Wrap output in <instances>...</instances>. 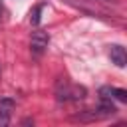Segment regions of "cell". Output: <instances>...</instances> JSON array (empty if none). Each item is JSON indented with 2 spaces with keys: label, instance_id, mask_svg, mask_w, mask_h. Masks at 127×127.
Returning a JSON list of instances; mask_svg holds the SVG:
<instances>
[{
  "label": "cell",
  "instance_id": "1",
  "mask_svg": "<svg viewBox=\"0 0 127 127\" xmlns=\"http://www.w3.org/2000/svg\"><path fill=\"white\" fill-rule=\"evenodd\" d=\"M56 97L60 101H77L85 97V87L73 85L67 79H58L56 83Z\"/></svg>",
  "mask_w": 127,
  "mask_h": 127
},
{
  "label": "cell",
  "instance_id": "2",
  "mask_svg": "<svg viewBox=\"0 0 127 127\" xmlns=\"http://www.w3.org/2000/svg\"><path fill=\"white\" fill-rule=\"evenodd\" d=\"M48 44H50V36H48L44 30H36V32H32V38H30V50H32L34 56H42V54L46 52Z\"/></svg>",
  "mask_w": 127,
  "mask_h": 127
},
{
  "label": "cell",
  "instance_id": "3",
  "mask_svg": "<svg viewBox=\"0 0 127 127\" xmlns=\"http://www.w3.org/2000/svg\"><path fill=\"white\" fill-rule=\"evenodd\" d=\"M109 58H111V64H115L117 67H125V64H127L125 48H123V46H119V44L109 46Z\"/></svg>",
  "mask_w": 127,
  "mask_h": 127
},
{
  "label": "cell",
  "instance_id": "4",
  "mask_svg": "<svg viewBox=\"0 0 127 127\" xmlns=\"http://www.w3.org/2000/svg\"><path fill=\"white\" fill-rule=\"evenodd\" d=\"M99 95L101 99H117V101H127V91L125 89H119V87H101L99 89Z\"/></svg>",
  "mask_w": 127,
  "mask_h": 127
},
{
  "label": "cell",
  "instance_id": "5",
  "mask_svg": "<svg viewBox=\"0 0 127 127\" xmlns=\"http://www.w3.org/2000/svg\"><path fill=\"white\" fill-rule=\"evenodd\" d=\"M14 99L12 97H2L0 99V123L2 125H6L8 121H10V117H12V113H14Z\"/></svg>",
  "mask_w": 127,
  "mask_h": 127
},
{
  "label": "cell",
  "instance_id": "6",
  "mask_svg": "<svg viewBox=\"0 0 127 127\" xmlns=\"http://www.w3.org/2000/svg\"><path fill=\"white\" fill-rule=\"evenodd\" d=\"M42 4H38V6H34V10H30V22L34 24V26H38L40 24V12H42Z\"/></svg>",
  "mask_w": 127,
  "mask_h": 127
},
{
  "label": "cell",
  "instance_id": "7",
  "mask_svg": "<svg viewBox=\"0 0 127 127\" xmlns=\"http://www.w3.org/2000/svg\"><path fill=\"white\" fill-rule=\"evenodd\" d=\"M99 2H111V4H117L119 0H99Z\"/></svg>",
  "mask_w": 127,
  "mask_h": 127
},
{
  "label": "cell",
  "instance_id": "8",
  "mask_svg": "<svg viewBox=\"0 0 127 127\" xmlns=\"http://www.w3.org/2000/svg\"><path fill=\"white\" fill-rule=\"evenodd\" d=\"M0 12H2V8H0Z\"/></svg>",
  "mask_w": 127,
  "mask_h": 127
}]
</instances>
